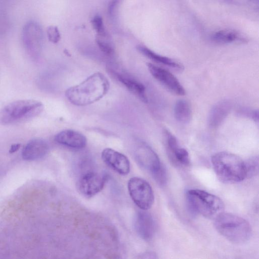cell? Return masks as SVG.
Wrapping results in <instances>:
<instances>
[{"label":"cell","mask_w":259,"mask_h":259,"mask_svg":"<svg viewBox=\"0 0 259 259\" xmlns=\"http://www.w3.org/2000/svg\"><path fill=\"white\" fill-rule=\"evenodd\" d=\"M110 83L101 72H96L78 84L68 88L65 96L72 104L83 106L98 101L108 92Z\"/></svg>","instance_id":"cell-1"},{"label":"cell","mask_w":259,"mask_h":259,"mask_svg":"<svg viewBox=\"0 0 259 259\" xmlns=\"http://www.w3.org/2000/svg\"><path fill=\"white\" fill-rule=\"evenodd\" d=\"M211 163L218 179L225 183H235L246 178L244 161L228 152H220L211 157Z\"/></svg>","instance_id":"cell-2"},{"label":"cell","mask_w":259,"mask_h":259,"mask_svg":"<svg viewBox=\"0 0 259 259\" xmlns=\"http://www.w3.org/2000/svg\"><path fill=\"white\" fill-rule=\"evenodd\" d=\"M214 220L216 230L230 241L242 243L249 239L251 235V228L244 219L236 214L224 212Z\"/></svg>","instance_id":"cell-3"},{"label":"cell","mask_w":259,"mask_h":259,"mask_svg":"<svg viewBox=\"0 0 259 259\" xmlns=\"http://www.w3.org/2000/svg\"><path fill=\"white\" fill-rule=\"evenodd\" d=\"M43 104L34 100H19L11 102L0 110V123L3 125L24 121L39 115Z\"/></svg>","instance_id":"cell-4"},{"label":"cell","mask_w":259,"mask_h":259,"mask_svg":"<svg viewBox=\"0 0 259 259\" xmlns=\"http://www.w3.org/2000/svg\"><path fill=\"white\" fill-rule=\"evenodd\" d=\"M186 198L191 209L204 217L215 219L224 211L223 201L218 196L200 189H190Z\"/></svg>","instance_id":"cell-5"},{"label":"cell","mask_w":259,"mask_h":259,"mask_svg":"<svg viewBox=\"0 0 259 259\" xmlns=\"http://www.w3.org/2000/svg\"><path fill=\"white\" fill-rule=\"evenodd\" d=\"M129 194L134 202L141 210L150 209L154 201V195L150 185L145 180L133 177L127 183Z\"/></svg>","instance_id":"cell-6"},{"label":"cell","mask_w":259,"mask_h":259,"mask_svg":"<svg viewBox=\"0 0 259 259\" xmlns=\"http://www.w3.org/2000/svg\"><path fill=\"white\" fill-rule=\"evenodd\" d=\"M135 157L139 164L150 172L152 177L163 166L155 152L144 143H140L137 146L135 151Z\"/></svg>","instance_id":"cell-7"},{"label":"cell","mask_w":259,"mask_h":259,"mask_svg":"<svg viewBox=\"0 0 259 259\" xmlns=\"http://www.w3.org/2000/svg\"><path fill=\"white\" fill-rule=\"evenodd\" d=\"M107 180L106 175L89 171L80 178L77 187L82 195L87 197H92L103 189Z\"/></svg>","instance_id":"cell-8"},{"label":"cell","mask_w":259,"mask_h":259,"mask_svg":"<svg viewBox=\"0 0 259 259\" xmlns=\"http://www.w3.org/2000/svg\"><path fill=\"white\" fill-rule=\"evenodd\" d=\"M147 67L151 75L169 91L178 95L185 94L184 88L170 72L150 63Z\"/></svg>","instance_id":"cell-9"},{"label":"cell","mask_w":259,"mask_h":259,"mask_svg":"<svg viewBox=\"0 0 259 259\" xmlns=\"http://www.w3.org/2000/svg\"><path fill=\"white\" fill-rule=\"evenodd\" d=\"M103 161L118 174L125 176L130 171V162L123 154L111 148L104 149L102 152Z\"/></svg>","instance_id":"cell-10"},{"label":"cell","mask_w":259,"mask_h":259,"mask_svg":"<svg viewBox=\"0 0 259 259\" xmlns=\"http://www.w3.org/2000/svg\"><path fill=\"white\" fill-rule=\"evenodd\" d=\"M23 41L30 52L37 51L42 38V31L40 25L35 21L28 22L22 30Z\"/></svg>","instance_id":"cell-11"},{"label":"cell","mask_w":259,"mask_h":259,"mask_svg":"<svg viewBox=\"0 0 259 259\" xmlns=\"http://www.w3.org/2000/svg\"><path fill=\"white\" fill-rule=\"evenodd\" d=\"M136 231L140 237L145 241L151 240L155 231V224L151 214L146 210L139 211L135 221Z\"/></svg>","instance_id":"cell-12"},{"label":"cell","mask_w":259,"mask_h":259,"mask_svg":"<svg viewBox=\"0 0 259 259\" xmlns=\"http://www.w3.org/2000/svg\"><path fill=\"white\" fill-rule=\"evenodd\" d=\"M165 137L167 151L171 160L176 163L188 166L190 160L188 151L179 146L176 138L170 132H167Z\"/></svg>","instance_id":"cell-13"},{"label":"cell","mask_w":259,"mask_h":259,"mask_svg":"<svg viewBox=\"0 0 259 259\" xmlns=\"http://www.w3.org/2000/svg\"><path fill=\"white\" fill-rule=\"evenodd\" d=\"M54 139L61 145L74 149H82L87 143V138L83 134L73 130L60 132L55 135Z\"/></svg>","instance_id":"cell-14"},{"label":"cell","mask_w":259,"mask_h":259,"mask_svg":"<svg viewBox=\"0 0 259 259\" xmlns=\"http://www.w3.org/2000/svg\"><path fill=\"white\" fill-rule=\"evenodd\" d=\"M49 150V145L44 140L34 139L23 148L22 156L26 160H35L44 157Z\"/></svg>","instance_id":"cell-15"},{"label":"cell","mask_w":259,"mask_h":259,"mask_svg":"<svg viewBox=\"0 0 259 259\" xmlns=\"http://www.w3.org/2000/svg\"><path fill=\"white\" fill-rule=\"evenodd\" d=\"M113 74L119 81L142 101L144 103L148 102L145 87L141 82L135 78L123 73L114 71Z\"/></svg>","instance_id":"cell-16"},{"label":"cell","mask_w":259,"mask_h":259,"mask_svg":"<svg viewBox=\"0 0 259 259\" xmlns=\"http://www.w3.org/2000/svg\"><path fill=\"white\" fill-rule=\"evenodd\" d=\"M137 50L150 60L177 70H183L184 66L181 63L167 57L160 55L143 46H138Z\"/></svg>","instance_id":"cell-17"},{"label":"cell","mask_w":259,"mask_h":259,"mask_svg":"<svg viewBox=\"0 0 259 259\" xmlns=\"http://www.w3.org/2000/svg\"><path fill=\"white\" fill-rule=\"evenodd\" d=\"M231 108L230 102L222 101L216 104L210 111L208 124L211 128L218 127L227 117Z\"/></svg>","instance_id":"cell-18"},{"label":"cell","mask_w":259,"mask_h":259,"mask_svg":"<svg viewBox=\"0 0 259 259\" xmlns=\"http://www.w3.org/2000/svg\"><path fill=\"white\" fill-rule=\"evenodd\" d=\"M191 106L189 102L184 99L178 100L175 105L174 115L176 119L182 123H188L192 117Z\"/></svg>","instance_id":"cell-19"},{"label":"cell","mask_w":259,"mask_h":259,"mask_svg":"<svg viewBox=\"0 0 259 259\" xmlns=\"http://www.w3.org/2000/svg\"><path fill=\"white\" fill-rule=\"evenodd\" d=\"M238 38L236 32L230 30H222L215 32L211 37L213 41L219 44H228L235 41Z\"/></svg>","instance_id":"cell-20"},{"label":"cell","mask_w":259,"mask_h":259,"mask_svg":"<svg viewBox=\"0 0 259 259\" xmlns=\"http://www.w3.org/2000/svg\"><path fill=\"white\" fill-rule=\"evenodd\" d=\"M246 178H251L258 175V158L253 156L244 161Z\"/></svg>","instance_id":"cell-21"},{"label":"cell","mask_w":259,"mask_h":259,"mask_svg":"<svg viewBox=\"0 0 259 259\" xmlns=\"http://www.w3.org/2000/svg\"><path fill=\"white\" fill-rule=\"evenodd\" d=\"M96 42L100 50L105 54L111 56L114 53V49L112 43L107 36L100 37L96 36Z\"/></svg>","instance_id":"cell-22"},{"label":"cell","mask_w":259,"mask_h":259,"mask_svg":"<svg viewBox=\"0 0 259 259\" xmlns=\"http://www.w3.org/2000/svg\"><path fill=\"white\" fill-rule=\"evenodd\" d=\"M93 28L97 32V36L100 37L107 36L102 18L99 15H96L91 20Z\"/></svg>","instance_id":"cell-23"},{"label":"cell","mask_w":259,"mask_h":259,"mask_svg":"<svg viewBox=\"0 0 259 259\" xmlns=\"http://www.w3.org/2000/svg\"><path fill=\"white\" fill-rule=\"evenodd\" d=\"M47 34L49 40L54 43H57L61 38V35L57 27L50 26L47 29Z\"/></svg>","instance_id":"cell-24"},{"label":"cell","mask_w":259,"mask_h":259,"mask_svg":"<svg viewBox=\"0 0 259 259\" xmlns=\"http://www.w3.org/2000/svg\"><path fill=\"white\" fill-rule=\"evenodd\" d=\"M122 0H111L108 6V14L110 17H112L115 12V10L117 8L119 4Z\"/></svg>","instance_id":"cell-25"},{"label":"cell","mask_w":259,"mask_h":259,"mask_svg":"<svg viewBox=\"0 0 259 259\" xmlns=\"http://www.w3.org/2000/svg\"><path fill=\"white\" fill-rule=\"evenodd\" d=\"M21 145L20 144H13L9 150L10 153H13L17 151L20 147Z\"/></svg>","instance_id":"cell-26"},{"label":"cell","mask_w":259,"mask_h":259,"mask_svg":"<svg viewBox=\"0 0 259 259\" xmlns=\"http://www.w3.org/2000/svg\"><path fill=\"white\" fill-rule=\"evenodd\" d=\"M251 118L254 120V121L258 123V111L257 110H252V113Z\"/></svg>","instance_id":"cell-27"}]
</instances>
